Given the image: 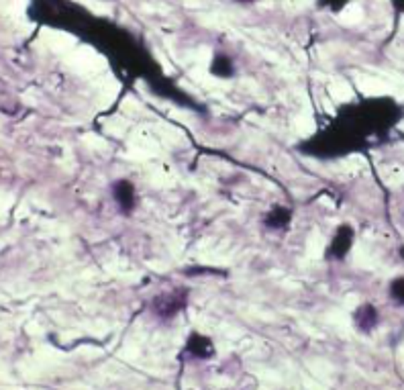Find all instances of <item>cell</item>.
<instances>
[{"label": "cell", "instance_id": "obj_1", "mask_svg": "<svg viewBox=\"0 0 404 390\" xmlns=\"http://www.w3.org/2000/svg\"><path fill=\"white\" fill-rule=\"evenodd\" d=\"M186 302H188V294H186V290H172V292H164V294H157L153 302H151V311H153V315L157 317V319H162V321H170V319H174L176 315H180L182 311H184V307H186Z\"/></svg>", "mask_w": 404, "mask_h": 390}, {"label": "cell", "instance_id": "obj_4", "mask_svg": "<svg viewBox=\"0 0 404 390\" xmlns=\"http://www.w3.org/2000/svg\"><path fill=\"white\" fill-rule=\"evenodd\" d=\"M184 354H188L195 360H210L214 356V344L210 337L202 335V333H190L186 339Z\"/></svg>", "mask_w": 404, "mask_h": 390}, {"label": "cell", "instance_id": "obj_8", "mask_svg": "<svg viewBox=\"0 0 404 390\" xmlns=\"http://www.w3.org/2000/svg\"><path fill=\"white\" fill-rule=\"evenodd\" d=\"M351 0H316L318 9H327L331 13H341Z\"/></svg>", "mask_w": 404, "mask_h": 390}, {"label": "cell", "instance_id": "obj_10", "mask_svg": "<svg viewBox=\"0 0 404 390\" xmlns=\"http://www.w3.org/2000/svg\"><path fill=\"white\" fill-rule=\"evenodd\" d=\"M390 4H392V11H394L396 19L404 15V0H390Z\"/></svg>", "mask_w": 404, "mask_h": 390}, {"label": "cell", "instance_id": "obj_7", "mask_svg": "<svg viewBox=\"0 0 404 390\" xmlns=\"http://www.w3.org/2000/svg\"><path fill=\"white\" fill-rule=\"evenodd\" d=\"M290 221H292V210L288 209V207H274V209H269V212L266 215V219H264V225L268 227V229H286V227L290 225Z\"/></svg>", "mask_w": 404, "mask_h": 390}, {"label": "cell", "instance_id": "obj_3", "mask_svg": "<svg viewBox=\"0 0 404 390\" xmlns=\"http://www.w3.org/2000/svg\"><path fill=\"white\" fill-rule=\"evenodd\" d=\"M113 196H115V202L119 205V209L123 215H131L137 207V190H135V184L127 178H120L115 182L113 186Z\"/></svg>", "mask_w": 404, "mask_h": 390}, {"label": "cell", "instance_id": "obj_9", "mask_svg": "<svg viewBox=\"0 0 404 390\" xmlns=\"http://www.w3.org/2000/svg\"><path fill=\"white\" fill-rule=\"evenodd\" d=\"M390 297L396 300V302L404 304V276L396 278V280L390 284Z\"/></svg>", "mask_w": 404, "mask_h": 390}, {"label": "cell", "instance_id": "obj_6", "mask_svg": "<svg viewBox=\"0 0 404 390\" xmlns=\"http://www.w3.org/2000/svg\"><path fill=\"white\" fill-rule=\"evenodd\" d=\"M210 74L221 78V80H227V78H233L235 76V63L231 60V56L227 53H214V58L210 61Z\"/></svg>", "mask_w": 404, "mask_h": 390}, {"label": "cell", "instance_id": "obj_5", "mask_svg": "<svg viewBox=\"0 0 404 390\" xmlns=\"http://www.w3.org/2000/svg\"><path fill=\"white\" fill-rule=\"evenodd\" d=\"M353 321H356V327H358L361 333H370V331L375 329L378 321H380V315H378V309L374 304H361L356 309L353 313Z\"/></svg>", "mask_w": 404, "mask_h": 390}, {"label": "cell", "instance_id": "obj_2", "mask_svg": "<svg viewBox=\"0 0 404 390\" xmlns=\"http://www.w3.org/2000/svg\"><path fill=\"white\" fill-rule=\"evenodd\" d=\"M353 240H356V231H353V227L339 225L337 227V231H335V235H333V240H331L327 255L333 257V260H339V262H341V260H345L347 254L351 252Z\"/></svg>", "mask_w": 404, "mask_h": 390}, {"label": "cell", "instance_id": "obj_11", "mask_svg": "<svg viewBox=\"0 0 404 390\" xmlns=\"http://www.w3.org/2000/svg\"><path fill=\"white\" fill-rule=\"evenodd\" d=\"M235 2H239V4H254L255 0H235Z\"/></svg>", "mask_w": 404, "mask_h": 390}]
</instances>
